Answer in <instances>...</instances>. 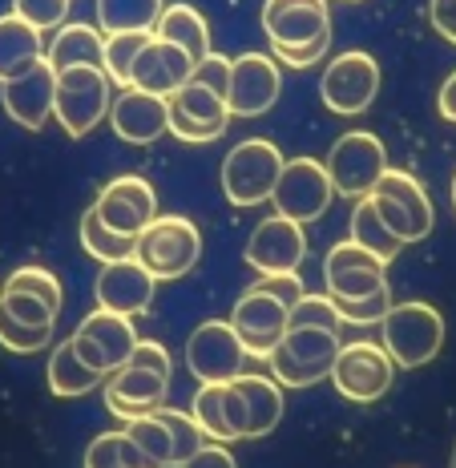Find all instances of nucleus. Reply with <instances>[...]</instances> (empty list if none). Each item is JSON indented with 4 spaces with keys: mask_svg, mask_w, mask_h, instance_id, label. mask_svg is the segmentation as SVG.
Instances as JSON below:
<instances>
[{
    "mask_svg": "<svg viewBox=\"0 0 456 468\" xmlns=\"http://www.w3.org/2000/svg\"><path fill=\"white\" fill-rule=\"evenodd\" d=\"M449 468H456V444H452V461H449Z\"/></svg>",
    "mask_w": 456,
    "mask_h": 468,
    "instance_id": "obj_53",
    "label": "nucleus"
},
{
    "mask_svg": "<svg viewBox=\"0 0 456 468\" xmlns=\"http://www.w3.org/2000/svg\"><path fill=\"white\" fill-rule=\"evenodd\" d=\"M323 282L335 303H355V299H367L387 287V262L372 255L367 247H360L355 239H344L327 250Z\"/></svg>",
    "mask_w": 456,
    "mask_h": 468,
    "instance_id": "obj_12",
    "label": "nucleus"
},
{
    "mask_svg": "<svg viewBox=\"0 0 456 468\" xmlns=\"http://www.w3.org/2000/svg\"><path fill=\"white\" fill-rule=\"evenodd\" d=\"M0 311L13 319H21L28 327H57V311L41 303L37 295H25V291H5L0 287Z\"/></svg>",
    "mask_w": 456,
    "mask_h": 468,
    "instance_id": "obj_41",
    "label": "nucleus"
},
{
    "mask_svg": "<svg viewBox=\"0 0 456 468\" xmlns=\"http://www.w3.org/2000/svg\"><path fill=\"white\" fill-rule=\"evenodd\" d=\"M154 416H158V420L170 428V436H174V468L186 464L190 456L198 452L202 444H207V436H202V428H198V420H194L190 412H178V408H166V404H162Z\"/></svg>",
    "mask_w": 456,
    "mask_h": 468,
    "instance_id": "obj_38",
    "label": "nucleus"
},
{
    "mask_svg": "<svg viewBox=\"0 0 456 468\" xmlns=\"http://www.w3.org/2000/svg\"><path fill=\"white\" fill-rule=\"evenodd\" d=\"M48 388H53V396L61 399H73V396H90L97 384H105V376H97L93 367L81 364V356L73 351V344L65 339V344L53 347V356H48Z\"/></svg>",
    "mask_w": 456,
    "mask_h": 468,
    "instance_id": "obj_29",
    "label": "nucleus"
},
{
    "mask_svg": "<svg viewBox=\"0 0 456 468\" xmlns=\"http://www.w3.org/2000/svg\"><path fill=\"white\" fill-rule=\"evenodd\" d=\"M162 13V0H97L101 33H154Z\"/></svg>",
    "mask_w": 456,
    "mask_h": 468,
    "instance_id": "obj_30",
    "label": "nucleus"
},
{
    "mask_svg": "<svg viewBox=\"0 0 456 468\" xmlns=\"http://www.w3.org/2000/svg\"><path fill=\"white\" fill-rule=\"evenodd\" d=\"M283 165H287V158L279 154L275 142H267V138L239 142L235 150L222 158V194H227V202H235L242 210L259 207V202H267L270 194H275Z\"/></svg>",
    "mask_w": 456,
    "mask_h": 468,
    "instance_id": "obj_2",
    "label": "nucleus"
},
{
    "mask_svg": "<svg viewBox=\"0 0 456 468\" xmlns=\"http://www.w3.org/2000/svg\"><path fill=\"white\" fill-rule=\"evenodd\" d=\"M291 327H323V331H335L339 335L344 315H339L332 295H312V291H307V295L291 307Z\"/></svg>",
    "mask_w": 456,
    "mask_h": 468,
    "instance_id": "obj_39",
    "label": "nucleus"
},
{
    "mask_svg": "<svg viewBox=\"0 0 456 468\" xmlns=\"http://www.w3.org/2000/svg\"><path fill=\"white\" fill-rule=\"evenodd\" d=\"M230 73H235V57L210 53L207 61L194 65V77H190V81L207 85V90H215L218 97H230Z\"/></svg>",
    "mask_w": 456,
    "mask_h": 468,
    "instance_id": "obj_46",
    "label": "nucleus"
},
{
    "mask_svg": "<svg viewBox=\"0 0 456 468\" xmlns=\"http://www.w3.org/2000/svg\"><path fill=\"white\" fill-rule=\"evenodd\" d=\"M48 344H53V327H28L0 311V347L16 351V356H33V351H45Z\"/></svg>",
    "mask_w": 456,
    "mask_h": 468,
    "instance_id": "obj_40",
    "label": "nucleus"
},
{
    "mask_svg": "<svg viewBox=\"0 0 456 468\" xmlns=\"http://www.w3.org/2000/svg\"><path fill=\"white\" fill-rule=\"evenodd\" d=\"M230 327L239 331L247 356L255 359H270V351L283 344L287 327H291V311L279 299L263 295V291H242L235 311H230Z\"/></svg>",
    "mask_w": 456,
    "mask_h": 468,
    "instance_id": "obj_16",
    "label": "nucleus"
},
{
    "mask_svg": "<svg viewBox=\"0 0 456 468\" xmlns=\"http://www.w3.org/2000/svg\"><path fill=\"white\" fill-rule=\"evenodd\" d=\"M380 327H384L380 344L396 359V367H424L444 347V315L432 303H420V299L396 303Z\"/></svg>",
    "mask_w": 456,
    "mask_h": 468,
    "instance_id": "obj_5",
    "label": "nucleus"
},
{
    "mask_svg": "<svg viewBox=\"0 0 456 468\" xmlns=\"http://www.w3.org/2000/svg\"><path fill=\"white\" fill-rule=\"evenodd\" d=\"M230 105L227 97H218L215 90H207V85L190 81L182 85L178 93L170 97V133L178 142H190V145H207L227 133L230 125Z\"/></svg>",
    "mask_w": 456,
    "mask_h": 468,
    "instance_id": "obj_14",
    "label": "nucleus"
},
{
    "mask_svg": "<svg viewBox=\"0 0 456 468\" xmlns=\"http://www.w3.org/2000/svg\"><path fill=\"white\" fill-rule=\"evenodd\" d=\"M0 101H5V113L16 125L41 130L57 105V69L48 61H37L28 73L13 77V81H0Z\"/></svg>",
    "mask_w": 456,
    "mask_h": 468,
    "instance_id": "obj_20",
    "label": "nucleus"
},
{
    "mask_svg": "<svg viewBox=\"0 0 456 468\" xmlns=\"http://www.w3.org/2000/svg\"><path fill=\"white\" fill-rule=\"evenodd\" d=\"M347 222H352V239L360 242V247L372 250V255H380L384 262H392V259L404 250V242L396 239L392 227H387V222L380 218V210H376V198H372V194L355 202V207H352V218H347Z\"/></svg>",
    "mask_w": 456,
    "mask_h": 468,
    "instance_id": "obj_31",
    "label": "nucleus"
},
{
    "mask_svg": "<svg viewBox=\"0 0 456 468\" xmlns=\"http://www.w3.org/2000/svg\"><path fill=\"white\" fill-rule=\"evenodd\" d=\"M376 190L387 194V198H396L400 207H408V210H412V218L420 222V230H424V234L432 230V218H436V214H432V198L424 194V186L412 178V174H404V170H387Z\"/></svg>",
    "mask_w": 456,
    "mask_h": 468,
    "instance_id": "obj_36",
    "label": "nucleus"
},
{
    "mask_svg": "<svg viewBox=\"0 0 456 468\" xmlns=\"http://www.w3.org/2000/svg\"><path fill=\"white\" fill-rule=\"evenodd\" d=\"M125 436H130L133 444L142 448L145 456H150L158 468H174V436H170V428L158 420V416H133V420H125L122 428Z\"/></svg>",
    "mask_w": 456,
    "mask_h": 468,
    "instance_id": "obj_35",
    "label": "nucleus"
},
{
    "mask_svg": "<svg viewBox=\"0 0 456 468\" xmlns=\"http://www.w3.org/2000/svg\"><path fill=\"white\" fill-rule=\"evenodd\" d=\"M113 97H118V90H113L110 73L97 69V65H77V69L57 73L53 117L61 122V130L69 138H85V133L97 130L110 117Z\"/></svg>",
    "mask_w": 456,
    "mask_h": 468,
    "instance_id": "obj_1",
    "label": "nucleus"
},
{
    "mask_svg": "<svg viewBox=\"0 0 456 468\" xmlns=\"http://www.w3.org/2000/svg\"><path fill=\"white\" fill-rule=\"evenodd\" d=\"M37 61H45V41L28 21L16 13L0 16V81L28 73Z\"/></svg>",
    "mask_w": 456,
    "mask_h": 468,
    "instance_id": "obj_26",
    "label": "nucleus"
},
{
    "mask_svg": "<svg viewBox=\"0 0 456 468\" xmlns=\"http://www.w3.org/2000/svg\"><path fill=\"white\" fill-rule=\"evenodd\" d=\"M452 210H456V174H452Z\"/></svg>",
    "mask_w": 456,
    "mask_h": 468,
    "instance_id": "obj_52",
    "label": "nucleus"
},
{
    "mask_svg": "<svg viewBox=\"0 0 456 468\" xmlns=\"http://www.w3.org/2000/svg\"><path fill=\"white\" fill-rule=\"evenodd\" d=\"M97 218L110 230L125 234V239H138V234L158 218V190L142 178V174H122V178L105 182L93 198Z\"/></svg>",
    "mask_w": 456,
    "mask_h": 468,
    "instance_id": "obj_13",
    "label": "nucleus"
},
{
    "mask_svg": "<svg viewBox=\"0 0 456 468\" xmlns=\"http://www.w3.org/2000/svg\"><path fill=\"white\" fill-rule=\"evenodd\" d=\"M154 33H105V61L101 69L110 73L113 85H122V90H130L133 85V65H138L142 48L150 45Z\"/></svg>",
    "mask_w": 456,
    "mask_h": 468,
    "instance_id": "obj_34",
    "label": "nucleus"
},
{
    "mask_svg": "<svg viewBox=\"0 0 456 468\" xmlns=\"http://www.w3.org/2000/svg\"><path fill=\"white\" fill-rule=\"evenodd\" d=\"M5 291H25V295H37L41 303H48L57 315H61L65 287H61V279H57L53 271H45V267H16L13 275L5 279Z\"/></svg>",
    "mask_w": 456,
    "mask_h": 468,
    "instance_id": "obj_37",
    "label": "nucleus"
},
{
    "mask_svg": "<svg viewBox=\"0 0 456 468\" xmlns=\"http://www.w3.org/2000/svg\"><path fill=\"white\" fill-rule=\"evenodd\" d=\"M332 28L327 0H267L263 5V33L275 45H307Z\"/></svg>",
    "mask_w": 456,
    "mask_h": 468,
    "instance_id": "obj_22",
    "label": "nucleus"
},
{
    "mask_svg": "<svg viewBox=\"0 0 456 468\" xmlns=\"http://www.w3.org/2000/svg\"><path fill=\"white\" fill-rule=\"evenodd\" d=\"M323 165H327V174H332L335 194L360 202L380 186V178L387 174V154H384V142L376 138V133L347 130L344 138H335V145L327 150Z\"/></svg>",
    "mask_w": 456,
    "mask_h": 468,
    "instance_id": "obj_6",
    "label": "nucleus"
},
{
    "mask_svg": "<svg viewBox=\"0 0 456 468\" xmlns=\"http://www.w3.org/2000/svg\"><path fill=\"white\" fill-rule=\"evenodd\" d=\"M339 335L323 327H287L283 344L270 351V376L283 388H312L319 379H332L339 359Z\"/></svg>",
    "mask_w": 456,
    "mask_h": 468,
    "instance_id": "obj_4",
    "label": "nucleus"
},
{
    "mask_svg": "<svg viewBox=\"0 0 456 468\" xmlns=\"http://www.w3.org/2000/svg\"><path fill=\"white\" fill-rule=\"evenodd\" d=\"M250 291H263V295L279 299V303H283L287 311L307 295V291H303V279H299V271H291V275H259L255 282H250Z\"/></svg>",
    "mask_w": 456,
    "mask_h": 468,
    "instance_id": "obj_47",
    "label": "nucleus"
},
{
    "mask_svg": "<svg viewBox=\"0 0 456 468\" xmlns=\"http://www.w3.org/2000/svg\"><path fill=\"white\" fill-rule=\"evenodd\" d=\"M327 48H332V28H327V33H319L315 41H307V45H275V48H270V57H275V61H283V65H291V69H307V65L323 61Z\"/></svg>",
    "mask_w": 456,
    "mask_h": 468,
    "instance_id": "obj_45",
    "label": "nucleus"
},
{
    "mask_svg": "<svg viewBox=\"0 0 456 468\" xmlns=\"http://www.w3.org/2000/svg\"><path fill=\"white\" fill-rule=\"evenodd\" d=\"M45 61L53 65L57 73L77 69V65H97L101 69L105 61V33L93 25H61L57 37L45 48Z\"/></svg>",
    "mask_w": 456,
    "mask_h": 468,
    "instance_id": "obj_27",
    "label": "nucleus"
},
{
    "mask_svg": "<svg viewBox=\"0 0 456 468\" xmlns=\"http://www.w3.org/2000/svg\"><path fill=\"white\" fill-rule=\"evenodd\" d=\"M85 468H158V464L118 428V432L93 436L90 448H85Z\"/></svg>",
    "mask_w": 456,
    "mask_h": 468,
    "instance_id": "obj_33",
    "label": "nucleus"
},
{
    "mask_svg": "<svg viewBox=\"0 0 456 468\" xmlns=\"http://www.w3.org/2000/svg\"><path fill=\"white\" fill-rule=\"evenodd\" d=\"M335 198L332 186V174L319 158H287L283 174H279V186L270 194L275 202V214H283L291 222H319L327 214Z\"/></svg>",
    "mask_w": 456,
    "mask_h": 468,
    "instance_id": "obj_9",
    "label": "nucleus"
},
{
    "mask_svg": "<svg viewBox=\"0 0 456 468\" xmlns=\"http://www.w3.org/2000/svg\"><path fill=\"white\" fill-rule=\"evenodd\" d=\"M145 271L158 282L182 279L194 271V262L202 259V234L190 218L182 214H158L142 234H138V255Z\"/></svg>",
    "mask_w": 456,
    "mask_h": 468,
    "instance_id": "obj_3",
    "label": "nucleus"
},
{
    "mask_svg": "<svg viewBox=\"0 0 456 468\" xmlns=\"http://www.w3.org/2000/svg\"><path fill=\"white\" fill-rule=\"evenodd\" d=\"M242 404H247V436H267L283 420V384L275 376L242 372L235 379Z\"/></svg>",
    "mask_w": 456,
    "mask_h": 468,
    "instance_id": "obj_25",
    "label": "nucleus"
},
{
    "mask_svg": "<svg viewBox=\"0 0 456 468\" xmlns=\"http://www.w3.org/2000/svg\"><path fill=\"white\" fill-rule=\"evenodd\" d=\"M69 344H73L77 356H81L85 367H93L97 376L110 379L113 372H122V367L130 364L133 347H138V331H133V319L97 307L77 324Z\"/></svg>",
    "mask_w": 456,
    "mask_h": 468,
    "instance_id": "obj_7",
    "label": "nucleus"
},
{
    "mask_svg": "<svg viewBox=\"0 0 456 468\" xmlns=\"http://www.w3.org/2000/svg\"><path fill=\"white\" fill-rule=\"evenodd\" d=\"M283 77H279L275 57L267 53H242L235 57V73H230V113L235 117H263L279 101Z\"/></svg>",
    "mask_w": 456,
    "mask_h": 468,
    "instance_id": "obj_18",
    "label": "nucleus"
},
{
    "mask_svg": "<svg viewBox=\"0 0 456 468\" xmlns=\"http://www.w3.org/2000/svg\"><path fill=\"white\" fill-rule=\"evenodd\" d=\"M154 37H162V41L186 48L194 65L207 61V57L215 53V48H210V25H207V16H202L194 5H166V13H162Z\"/></svg>",
    "mask_w": 456,
    "mask_h": 468,
    "instance_id": "obj_28",
    "label": "nucleus"
},
{
    "mask_svg": "<svg viewBox=\"0 0 456 468\" xmlns=\"http://www.w3.org/2000/svg\"><path fill=\"white\" fill-rule=\"evenodd\" d=\"M130 367H145V372H158V376H166L174 372V364H170V351L158 344V339H138V347H133V356H130Z\"/></svg>",
    "mask_w": 456,
    "mask_h": 468,
    "instance_id": "obj_48",
    "label": "nucleus"
},
{
    "mask_svg": "<svg viewBox=\"0 0 456 468\" xmlns=\"http://www.w3.org/2000/svg\"><path fill=\"white\" fill-rule=\"evenodd\" d=\"M110 125L122 142L130 145H154L162 133H170V101L158 93H145L138 85L113 97Z\"/></svg>",
    "mask_w": 456,
    "mask_h": 468,
    "instance_id": "obj_19",
    "label": "nucleus"
},
{
    "mask_svg": "<svg viewBox=\"0 0 456 468\" xmlns=\"http://www.w3.org/2000/svg\"><path fill=\"white\" fill-rule=\"evenodd\" d=\"M242 364H247V347L230 319H207L190 331L186 367L198 384H230L242 376Z\"/></svg>",
    "mask_w": 456,
    "mask_h": 468,
    "instance_id": "obj_11",
    "label": "nucleus"
},
{
    "mask_svg": "<svg viewBox=\"0 0 456 468\" xmlns=\"http://www.w3.org/2000/svg\"><path fill=\"white\" fill-rule=\"evenodd\" d=\"M376 93H380V65L372 53L352 48V53H339L327 61L323 81H319V97L323 105L339 117H360L372 110Z\"/></svg>",
    "mask_w": 456,
    "mask_h": 468,
    "instance_id": "obj_8",
    "label": "nucleus"
},
{
    "mask_svg": "<svg viewBox=\"0 0 456 468\" xmlns=\"http://www.w3.org/2000/svg\"><path fill=\"white\" fill-rule=\"evenodd\" d=\"M429 21L444 41L456 45V0H432L429 5Z\"/></svg>",
    "mask_w": 456,
    "mask_h": 468,
    "instance_id": "obj_50",
    "label": "nucleus"
},
{
    "mask_svg": "<svg viewBox=\"0 0 456 468\" xmlns=\"http://www.w3.org/2000/svg\"><path fill=\"white\" fill-rule=\"evenodd\" d=\"M178 468H239V461H235V452H230L227 444H202L198 452H194L186 464H178Z\"/></svg>",
    "mask_w": 456,
    "mask_h": 468,
    "instance_id": "obj_49",
    "label": "nucleus"
},
{
    "mask_svg": "<svg viewBox=\"0 0 456 468\" xmlns=\"http://www.w3.org/2000/svg\"><path fill=\"white\" fill-rule=\"evenodd\" d=\"M154 291H158V279L142 267L138 259H122V262H105L93 279V295L97 307L118 311L125 319H138L150 311Z\"/></svg>",
    "mask_w": 456,
    "mask_h": 468,
    "instance_id": "obj_17",
    "label": "nucleus"
},
{
    "mask_svg": "<svg viewBox=\"0 0 456 468\" xmlns=\"http://www.w3.org/2000/svg\"><path fill=\"white\" fill-rule=\"evenodd\" d=\"M13 13L33 25L37 33H45V28L65 25V16H69V0H13Z\"/></svg>",
    "mask_w": 456,
    "mask_h": 468,
    "instance_id": "obj_43",
    "label": "nucleus"
},
{
    "mask_svg": "<svg viewBox=\"0 0 456 468\" xmlns=\"http://www.w3.org/2000/svg\"><path fill=\"white\" fill-rule=\"evenodd\" d=\"M372 198H376V210H380V218L392 227V234L396 239L408 247V242H420V239H429V234L420 230V222L412 218V210L408 207H400L396 198H387V194H380V190H372Z\"/></svg>",
    "mask_w": 456,
    "mask_h": 468,
    "instance_id": "obj_42",
    "label": "nucleus"
},
{
    "mask_svg": "<svg viewBox=\"0 0 456 468\" xmlns=\"http://www.w3.org/2000/svg\"><path fill=\"white\" fill-rule=\"evenodd\" d=\"M190 416L198 420L202 436H207L210 444L247 441V404H242L235 379H230V384H198Z\"/></svg>",
    "mask_w": 456,
    "mask_h": 468,
    "instance_id": "obj_21",
    "label": "nucleus"
},
{
    "mask_svg": "<svg viewBox=\"0 0 456 468\" xmlns=\"http://www.w3.org/2000/svg\"><path fill=\"white\" fill-rule=\"evenodd\" d=\"M436 105H440V117H444V122L456 125V73L440 85V97H436Z\"/></svg>",
    "mask_w": 456,
    "mask_h": 468,
    "instance_id": "obj_51",
    "label": "nucleus"
},
{
    "mask_svg": "<svg viewBox=\"0 0 456 468\" xmlns=\"http://www.w3.org/2000/svg\"><path fill=\"white\" fill-rule=\"evenodd\" d=\"M170 392V379L158 372H145V367H130L113 372L105 379V408H110L118 420H133V416H150L162 408V399Z\"/></svg>",
    "mask_w": 456,
    "mask_h": 468,
    "instance_id": "obj_23",
    "label": "nucleus"
},
{
    "mask_svg": "<svg viewBox=\"0 0 456 468\" xmlns=\"http://www.w3.org/2000/svg\"><path fill=\"white\" fill-rule=\"evenodd\" d=\"M242 259L259 271V275H291L299 271V262L307 259V234L299 222L283 218V214H270L255 230H250Z\"/></svg>",
    "mask_w": 456,
    "mask_h": 468,
    "instance_id": "obj_15",
    "label": "nucleus"
},
{
    "mask_svg": "<svg viewBox=\"0 0 456 468\" xmlns=\"http://www.w3.org/2000/svg\"><path fill=\"white\" fill-rule=\"evenodd\" d=\"M392 379H396V359L387 356L384 344L355 339V344L339 347V359L332 367V384L344 399H352V404H372V399L387 396Z\"/></svg>",
    "mask_w": 456,
    "mask_h": 468,
    "instance_id": "obj_10",
    "label": "nucleus"
},
{
    "mask_svg": "<svg viewBox=\"0 0 456 468\" xmlns=\"http://www.w3.org/2000/svg\"><path fill=\"white\" fill-rule=\"evenodd\" d=\"M81 247H85V255H93L101 267L105 262H122V259L138 255V239H125V234L110 230L101 218H97L93 207L81 214Z\"/></svg>",
    "mask_w": 456,
    "mask_h": 468,
    "instance_id": "obj_32",
    "label": "nucleus"
},
{
    "mask_svg": "<svg viewBox=\"0 0 456 468\" xmlns=\"http://www.w3.org/2000/svg\"><path fill=\"white\" fill-rule=\"evenodd\" d=\"M339 315H344V324H384L387 311H392V287L376 291V295L367 299H355V303H335Z\"/></svg>",
    "mask_w": 456,
    "mask_h": 468,
    "instance_id": "obj_44",
    "label": "nucleus"
},
{
    "mask_svg": "<svg viewBox=\"0 0 456 468\" xmlns=\"http://www.w3.org/2000/svg\"><path fill=\"white\" fill-rule=\"evenodd\" d=\"M194 77V61L186 48L162 41V37H150V45L142 48L138 65H133V85L145 93H158V97H170L182 90V85H190Z\"/></svg>",
    "mask_w": 456,
    "mask_h": 468,
    "instance_id": "obj_24",
    "label": "nucleus"
}]
</instances>
